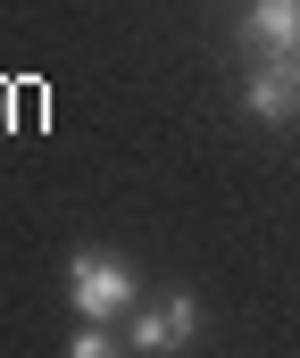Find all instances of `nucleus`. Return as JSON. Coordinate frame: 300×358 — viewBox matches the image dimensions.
Wrapping results in <instances>:
<instances>
[{"label":"nucleus","instance_id":"obj_2","mask_svg":"<svg viewBox=\"0 0 300 358\" xmlns=\"http://www.w3.org/2000/svg\"><path fill=\"white\" fill-rule=\"evenodd\" d=\"M200 334V300L192 292H159V300H134V308H125V342H134V350H184V342H192Z\"/></svg>","mask_w":300,"mask_h":358},{"label":"nucleus","instance_id":"obj_3","mask_svg":"<svg viewBox=\"0 0 300 358\" xmlns=\"http://www.w3.org/2000/svg\"><path fill=\"white\" fill-rule=\"evenodd\" d=\"M242 108H250L259 125L300 117V50H259V67H250V84H242Z\"/></svg>","mask_w":300,"mask_h":358},{"label":"nucleus","instance_id":"obj_5","mask_svg":"<svg viewBox=\"0 0 300 358\" xmlns=\"http://www.w3.org/2000/svg\"><path fill=\"white\" fill-rule=\"evenodd\" d=\"M67 350H76V358H108V350H117V342H108V325H100V317H84V325H76V342H67Z\"/></svg>","mask_w":300,"mask_h":358},{"label":"nucleus","instance_id":"obj_4","mask_svg":"<svg viewBox=\"0 0 300 358\" xmlns=\"http://www.w3.org/2000/svg\"><path fill=\"white\" fill-rule=\"evenodd\" d=\"M242 34L259 50H300V0H250L242 8Z\"/></svg>","mask_w":300,"mask_h":358},{"label":"nucleus","instance_id":"obj_1","mask_svg":"<svg viewBox=\"0 0 300 358\" xmlns=\"http://www.w3.org/2000/svg\"><path fill=\"white\" fill-rule=\"evenodd\" d=\"M67 300H76V317L117 325V317L142 300V283H134L125 259H108V250H76V259H67Z\"/></svg>","mask_w":300,"mask_h":358}]
</instances>
